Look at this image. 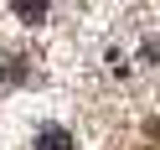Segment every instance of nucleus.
<instances>
[{
    "label": "nucleus",
    "mask_w": 160,
    "mask_h": 150,
    "mask_svg": "<svg viewBox=\"0 0 160 150\" xmlns=\"http://www.w3.org/2000/svg\"><path fill=\"white\" fill-rule=\"evenodd\" d=\"M36 150H72V129L42 124V129H36Z\"/></svg>",
    "instance_id": "1"
},
{
    "label": "nucleus",
    "mask_w": 160,
    "mask_h": 150,
    "mask_svg": "<svg viewBox=\"0 0 160 150\" xmlns=\"http://www.w3.org/2000/svg\"><path fill=\"white\" fill-rule=\"evenodd\" d=\"M11 11H16V21L42 26V21H47V11H52V0H11Z\"/></svg>",
    "instance_id": "2"
}]
</instances>
